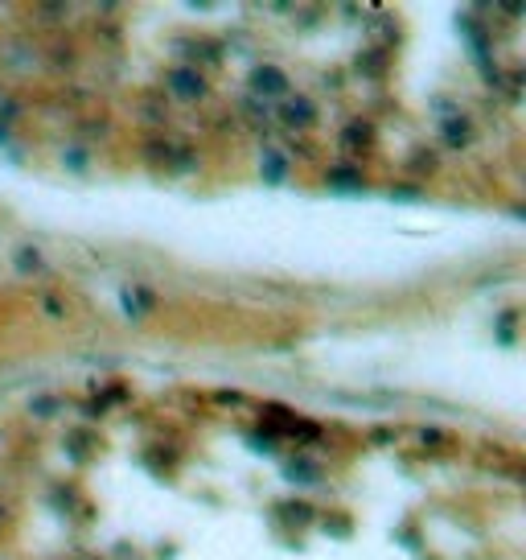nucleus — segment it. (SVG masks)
Segmentation results:
<instances>
[{"instance_id":"nucleus-9","label":"nucleus","mask_w":526,"mask_h":560,"mask_svg":"<svg viewBox=\"0 0 526 560\" xmlns=\"http://www.w3.org/2000/svg\"><path fill=\"white\" fill-rule=\"evenodd\" d=\"M469 136V124L460 120V124H448V141H465Z\"/></svg>"},{"instance_id":"nucleus-13","label":"nucleus","mask_w":526,"mask_h":560,"mask_svg":"<svg viewBox=\"0 0 526 560\" xmlns=\"http://www.w3.org/2000/svg\"><path fill=\"white\" fill-rule=\"evenodd\" d=\"M251 445H255L259 453H271V437H251Z\"/></svg>"},{"instance_id":"nucleus-2","label":"nucleus","mask_w":526,"mask_h":560,"mask_svg":"<svg viewBox=\"0 0 526 560\" xmlns=\"http://www.w3.org/2000/svg\"><path fill=\"white\" fill-rule=\"evenodd\" d=\"M251 87L259 91V95H284L288 91V74L280 66H259V71L251 74Z\"/></svg>"},{"instance_id":"nucleus-6","label":"nucleus","mask_w":526,"mask_h":560,"mask_svg":"<svg viewBox=\"0 0 526 560\" xmlns=\"http://www.w3.org/2000/svg\"><path fill=\"white\" fill-rule=\"evenodd\" d=\"M329 186H337V190H354V186H362V173L358 169H329Z\"/></svg>"},{"instance_id":"nucleus-3","label":"nucleus","mask_w":526,"mask_h":560,"mask_svg":"<svg viewBox=\"0 0 526 560\" xmlns=\"http://www.w3.org/2000/svg\"><path fill=\"white\" fill-rule=\"evenodd\" d=\"M312 116H317V107H312L305 95H300V99H288V107H284V120H288V124H312Z\"/></svg>"},{"instance_id":"nucleus-10","label":"nucleus","mask_w":526,"mask_h":560,"mask_svg":"<svg viewBox=\"0 0 526 560\" xmlns=\"http://www.w3.org/2000/svg\"><path fill=\"white\" fill-rule=\"evenodd\" d=\"M66 161H71V169H82V165H87V157H82V148H71V157H66Z\"/></svg>"},{"instance_id":"nucleus-12","label":"nucleus","mask_w":526,"mask_h":560,"mask_svg":"<svg viewBox=\"0 0 526 560\" xmlns=\"http://www.w3.org/2000/svg\"><path fill=\"white\" fill-rule=\"evenodd\" d=\"M391 198H403V202H415V198H420V190H411V186H407V190H391Z\"/></svg>"},{"instance_id":"nucleus-1","label":"nucleus","mask_w":526,"mask_h":560,"mask_svg":"<svg viewBox=\"0 0 526 560\" xmlns=\"http://www.w3.org/2000/svg\"><path fill=\"white\" fill-rule=\"evenodd\" d=\"M169 87H173V95H177V99H202V95H206V83H202V74L190 71V66H177V71H169Z\"/></svg>"},{"instance_id":"nucleus-8","label":"nucleus","mask_w":526,"mask_h":560,"mask_svg":"<svg viewBox=\"0 0 526 560\" xmlns=\"http://www.w3.org/2000/svg\"><path fill=\"white\" fill-rule=\"evenodd\" d=\"M37 264H42V260H37V251H33V247H21V256H17V268L29 272V268H37Z\"/></svg>"},{"instance_id":"nucleus-11","label":"nucleus","mask_w":526,"mask_h":560,"mask_svg":"<svg viewBox=\"0 0 526 560\" xmlns=\"http://www.w3.org/2000/svg\"><path fill=\"white\" fill-rule=\"evenodd\" d=\"M58 408V400H33V412H54Z\"/></svg>"},{"instance_id":"nucleus-5","label":"nucleus","mask_w":526,"mask_h":560,"mask_svg":"<svg viewBox=\"0 0 526 560\" xmlns=\"http://www.w3.org/2000/svg\"><path fill=\"white\" fill-rule=\"evenodd\" d=\"M263 181H271V186L284 181V157L280 153H263Z\"/></svg>"},{"instance_id":"nucleus-7","label":"nucleus","mask_w":526,"mask_h":560,"mask_svg":"<svg viewBox=\"0 0 526 560\" xmlns=\"http://www.w3.org/2000/svg\"><path fill=\"white\" fill-rule=\"evenodd\" d=\"M366 141H370V128H362V124H354V128H345V136H341V148L366 145Z\"/></svg>"},{"instance_id":"nucleus-4","label":"nucleus","mask_w":526,"mask_h":560,"mask_svg":"<svg viewBox=\"0 0 526 560\" xmlns=\"http://www.w3.org/2000/svg\"><path fill=\"white\" fill-rule=\"evenodd\" d=\"M284 474L292 478V487H317V478H321V474H317V465H309V462H292Z\"/></svg>"},{"instance_id":"nucleus-14","label":"nucleus","mask_w":526,"mask_h":560,"mask_svg":"<svg viewBox=\"0 0 526 560\" xmlns=\"http://www.w3.org/2000/svg\"><path fill=\"white\" fill-rule=\"evenodd\" d=\"M358 66H366V71H379V66H383V58H358Z\"/></svg>"}]
</instances>
